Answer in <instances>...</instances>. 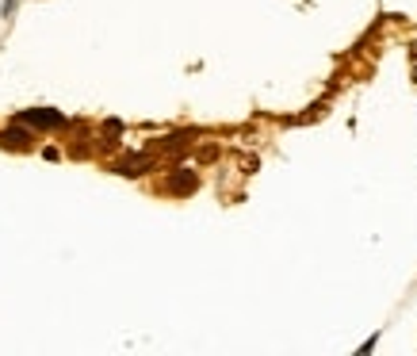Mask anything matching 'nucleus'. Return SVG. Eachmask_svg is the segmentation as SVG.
Here are the masks:
<instances>
[{"mask_svg": "<svg viewBox=\"0 0 417 356\" xmlns=\"http://www.w3.org/2000/svg\"><path fill=\"white\" fill-rule=\"evenodd\" d=\"M23 123H31V127H62L65 119L58 115V111H50V108H39V111H27Z\"/></svg>", "mask_w": 417, "mask_h": 356, "instance_id": "f257e3e1", "label": "nucleus"}]
</instances>
